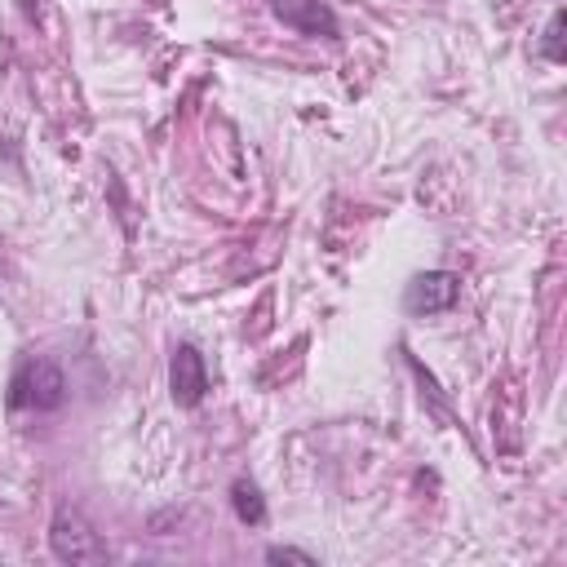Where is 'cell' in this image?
Returning <instances> with one entry per match:
<instances>
[{
	"instance_id": "obj_5",
	"label": "cell",
	"mask_w": 567,
	"mask_h": 567,
	"mask_svg": "<svg viewBox=\"0 0 567 567\" xmlns=\"http://www.w3.org/2000/svg\"><path fill=\"white\" fill-rule=\"evenodd\" d=\"M266 558H270V563H306V567L315 563L310 554H301V549H284V545H275V549H270Z\"/></svg>"
},
{
	"instance_id": "obj_3",
	"label": "cell",
	"mask_w": 567,
	"mask_h": 567,
	"mask_svg": "<svg viewBox=\"0 0 567 567\" xmlns=\"http://www.w3.org/2000/svg\"><path fill=\"white\" fill-rule=\"evenodd\" d=\"M230 501H235V514H239L244 523H261V518H266V505H261V496H257L252 483H235V487H230Z\"/></svg>"
},
{
	"instance_id": "obj_1",
	"label": "cell",
	"mask_w": 567,
	"mask_h": 567,
	"mask_svg": "<svg viewBox=\"0 0 567 567\" xmlns=\"http://www.w3.org/2000/svg\"><path fill=\"white\" fill-rule=\"evenodd\" d=\"M456 297H461V284H456L452 270H425V275H416V279L408 284L403 306H408L412 315H439V310H452Z\"/></svg>"
},
{
	"instance_id": "obj_2",
	"label": "cell",
	"mask_w": 567,
	"mask_h": 567,
	"mask_svg": "<svg viewBox=\"0 0 567 567\" xmlns=\"http://www.w3.org/2000/svg\"><path fill=\"white\" fill-rule=\"evenodd\" d=\"M204 390H208V377H204L199 350L195 346H177V354H173V399L182 408H195L204 399Z\"/></svg>"
},
{
	"instance_id": "obj_4",
	"label": "cell",
	"mask_w": 567,
	"mask_h": 567,
	"mask_svg": "<svg viewBox=\"0 0 567 567\" xmlns=\"http://www.w3.org/2000/svg\"><path fill=\"white\" fill-rule=\"evenodd\" d=\"M545 53H549L554 62H563V13H554V18H549V31H545Z\"/></svg>"
}]
</instances>
